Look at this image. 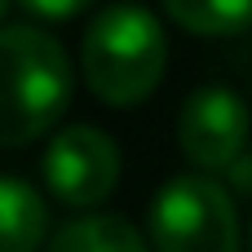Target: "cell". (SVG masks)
<instances>
[{"label": "cell", "mask_w": 252, "mask_h": 252, "mask_svg": "<svg viewBox=\"0 0 252 252\" xmlns=\"http://www.w3.org/2000/svg\"><path fill=\"white\" fill-rule=\"evenodd\" d=\"M80 62H84V80L89 89L111 102V106H137L146 102L168 66V40L164 27L151 9L142 4H111L102 9L80 44Z\"/></svg>", "instance_id": "cell-1"}, {"label": "cell", "mask_w": 252, "mask_h": 252, "mask_svg": "<svg viewBox=\"0 0 252 252\" xmlns=\"http://www.w3.org/2000/svg\"><path fill=\"white\" fill-rule=\"evenodd\" d=\"M0 58H4L0 142L18 151L62 120L71 102V58L49 31L31 22H9L0 31Z\"/></svg>", "instance_id": "cell-2"}, {"label": "cell", "mask_w": 252, "mask_h": 252, "mask_svg": "<svg viewBox=\"0 0 252 252\" xmlns=\"http://www.w3.org/2000/svg\"><path fill=\"white\" fill-rule=\"evenodd\" d=\"M155 252H239L235 199L213 173L173 177L151 204Z\"/></svg>", "instance_id": "cell-3"}, {"label": "cell", "mask_w": 252, "mask_h": 252, "mask_svg": "<svg viewBox=\"0 0 252 252\" xmlns=\"http://www.w3.org/2000/svg\"><path fill=\"white\" fill-rule=\"evenodd\" d=\"M40 173L53 199H62L66 208H93L120 182V151L93 124H71L44 146Z\"/></svg>", "instance_id": "cell-4"}, {"label": "cell", "mask_w": 252, "mask_h": 252, "mask_svg": "<svg viewBox=\"0 0 252 252\" xmlns=\"http://www.w3.org/2000/svg\"><path fill=\"white\" fill-rule=\"evenodd\" d=\"M177 146L204 173L230 168L248 151V106H244V97L226 84H208V89L190 93L182 115H177Z\"/></svg>", "instance_id": "cell-5"}, {"label": "cell", "mask_w": 252, "mask_h": 252, "mask_svg": "<svg viewBox=\"0 0 252 252\" xmlns=\"http://www.w3.org/2000/svg\"><path fill=\"white\" fill-rule=\"evenodd\" d=\"M49 230V213L44 199L35 195V186H27L22 177H0V252H35Z\"/></svg>", "instance_id": "cell-6"}, {"label": "cell", "mask_w": 252, "mask_h": 252, "mask_svg": "<svg viewBox=\"0 0 252 252\" xmlns=\"http://www.w3.org/2000/svg\"><path fill=\"white\" fill-rule=\"evenodd\" d=\"M49 252H146L142 235L124 221V217H111V213H93V217H75L66 221Z\"/></svg>", "instance_id": "cell-7"}, {"label": "cell", "mask_w": 252, "mask_h": 252, "mask_svg": "<svg viewBox=\"0 0 252 252\" xmlns=\"http://www.w3.org/2000/svg\"><path fill=\"white\" fill-rule=\"evenodd\" d=\"M164 9L195 35H244L252 27V0H164Z\"/></svg>", "instance_id": "cell-8"}, {"label": "cell", "mask_w": 252, "mask_h": 252, "mask_svg": "<svg viewBox=\"0 0 252 252\" xmlns=\"http://www.w3.org/2000/svg\"><path fill=\"white\" fill-rule=\"evenodd\" d=\"M31 18H44V22H62V18H75L84 13L93 0H18Z\"/></svg>", "instance_id": "cell-9"}, {"label": "cell", "mask_w": 252, "mask_h": 252, "mask_svg": "<svg viewBox=\"0 0 252 252\" xmlns=\"http://www.w3.org/2000/svg\"><path fill=\"white\" fill-rule=\"evenodd\" d=\"M226 173H230L235 190H244V195H248V190H252V151H248V155H239V159H235Z\"/></svg>", "instance_id": "cell-10"}, {"label": "cell", "mask_w": 252, "mask_h": 252, "mask_svg": "<svg viewBox=\"0 0 252 252\" xmlns=\"http://www.w3.org/2000/svg\"><path fill=\"white\" fill-rule=\"evenodd\" d=\"M248 252H252V230H248Z\"/></svg>", "instance_id": "cell-11"}]
</instances>
